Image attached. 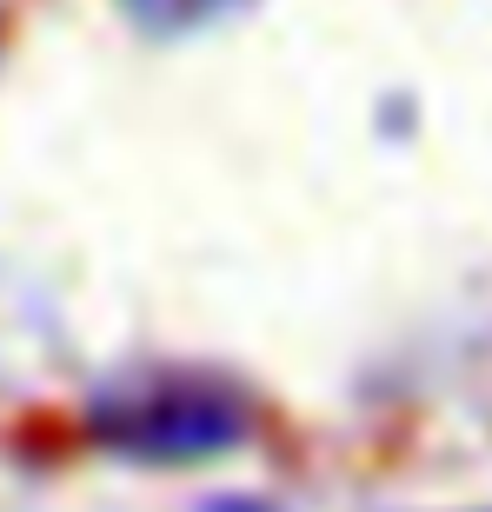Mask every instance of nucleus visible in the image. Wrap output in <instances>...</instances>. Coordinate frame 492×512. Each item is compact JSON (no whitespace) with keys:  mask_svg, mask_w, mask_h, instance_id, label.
Listing matches in <instances>:
<instances>
[{"mask_svg":"<svg viewBox=\"0 0 492 512\" xmlns=\"http://www.w3.org/2000/svg\"><path fill=\"white\" fill-rule=\"evenodd\" d=\"M87 439L127 466H200L227 459L253 439V399L227 373L193 366H153L100 386L87 399Z\"/></svg>","mask_w":492,"mask_h":512,"instance_id":"obj_1","label":"nucleus"},{"mask_svg":"<svg viewBox=\"0 0 492 512\" xmlns=\"http://www.w3.org/2000/svg\"><path fill=\"white\" fill-rule=\"evenodd\" d=\"M147 34H193V27H213V20L240 14L253 0H120Z\"/></svg>","mask_w":492,"mask_h":512,"instance_id":"obj_2","label":"nucleus"},{"mask_svg":"<svg viewBox=\"0 0 492 512\" xmlns=\"http://www.w3.org/2000/svg\"><path fill=\"white\" fill-rule=\"evenodd\" d=\"M200 512H273V506H266V499H240V493H233V499H213V506H200Z\"/></svg>","mask_w":492,"mask_h":512,"instance_id":"obj_3","label":"nucleus"}]
</instances>
